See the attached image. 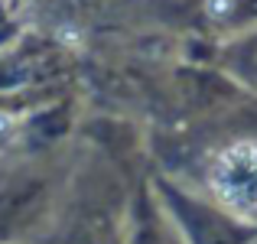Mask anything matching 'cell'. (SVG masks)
Masks as SVG:
<instances>
[{
    "label": "cell",
    "instance_id": "2",
    "mask_svg": "<svg viewBox=\"0 0 257 244\" xmlns=\"http://www.w3.org/2000/svg\"><path fill=\"white\" fill-rule=\"evenodd\" d=\"M231 7H234V0H205V10H208V17H215V20L228 17V13H231Z\"/></svg>",
    "mask_w": 257,
    "mask_h": 244
},
{
    "label": "cell",
    "instance_id": "3",
    "mask_svg": "<svg viewBox=\"0 0 257 244\" xmlns=\"http://www.w3.org/2000/svg\"><path fill=\"white\" fill-rule=\"evenodd\" d=\"M10 131H13V117L0 111V137H4V134H10Z\"/></svg>",
    "mask_w": 257,
    "mask_h": 244
},
{
    "label": "cell",
    "instance_id": "1",
    "mask_svg": "<svg viewBox=\"0 0 257 244\" xmlns=\"http://www.w3.org/2000/svg\"><path fill=\"white\" fill-rule=\"evenodd\" d=\"M212 189L225 205L238 212H257V147L234 144L212 166Z\"/></svg>",
    "mask_w": 257,
    "mask_h": 244
}]
</instances>
